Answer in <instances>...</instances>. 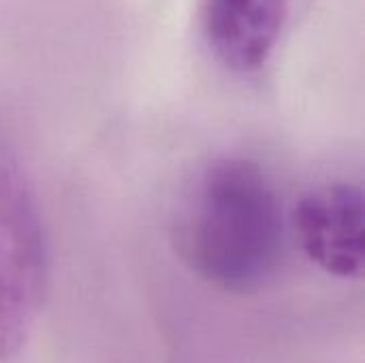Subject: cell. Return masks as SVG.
Wrapping results in <instances>:
<instances>
[{"mask_svg":"<svg viewBox=\"0 0 365 363\" xmlns=\"http://www.w3.org/2000/svg\"><path fill=\"white\" fill-rule=\"evenodd\" d=\"M178 240L210 285L233 293L263 287L284 252V212L269 175L248 158L210 165L186 201Z\"/></svg>","mask_w":365,"mask_h":363,"instance_id":"obj_1","label":"cell"},{"mask_svg":"<svg viewBox=\"0 0 365 363\" xmlns=\"http://www.w3.org/2000/svg\"><path fill=\"white\" fill-rule=\"evenodd\" d=\"M49 252L34 186L0 126V362L13 359L38 319Z\"/></svg>","mask_w":365,"mask_h":363,"instance_id":"obj_2","label":"cell"},{"mask_svg":"<svg viewBox=\"0 0 365 363\" xmlns=\"http://www.w3.org/2000/svg\"><path fill=\"white\" fill-rule=\"evenodd\" d=\"M304 252L323 272L357 278L365 259L364 195L353 184H329L308 193L295 210Z\"/></svg>","mask_w":365,"mask_h":363,"instance_id":"obj_3","label":"cell"},{"mask_svg":"<svg viewBox=\"0 0 365 363\" xmlns=\"http://www.w3.org/2000/svg\"><path fill=\"white\" fill-rule=\"evenodd\" d=\"M289 0H203V32L233 71L250 73L269 58Z\"/></svg>","mask_w":365,"mask_h":363,"instance_id":"obj_4","label":"cell"}]
</instances>
